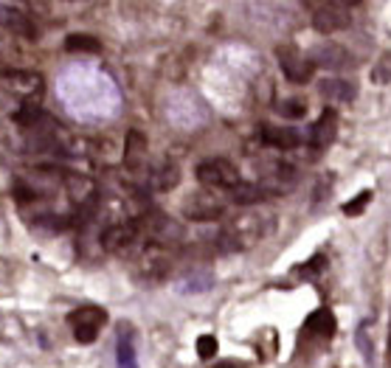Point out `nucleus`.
<instances>
[{"mask_svg":"<svg viewBox=\"0 0 391 368\" xmlns=\"http://www.w3.org/2000/svg\"><path fill=\"white\" fill-rule=\"evenodd\" d=\"M0 26L15 31V34H20V37H29V40L37 37V29L29 23V17L17 6H12V3H0Z\"/></svg>","mask_w":391,"mask_h":368,"instance_id":"obj_10","label":"nucleus"},{"mask_svg":"<svg viewBox=\"0 0 391 368\" xmlns=\"http://www.w3.org/2000/svg\"><path fill=\"white\" fill-rule=\"evenodd\" d=\"M198 354H200V360H212L217 354V337H212V335L198 337Z\"/></svg>","mask_w":391,"mask_h":368,"instance_id":"obj_26","label":"nucleus"},{"mask_svg":"<svg viewBox=\"0 0 391 368\" xmlns=\"http://www.w3.org/2000/svg\"><path fill=\"white\" fill-rule=\"evenodd\" d=\"M335 135H338V113L324 110L321 118L310 129V146L312 150H324V146H330L335 141Z\"/></svg>","mask_w":391,"mask_h":368,"instance_id":"obj_9","label":"nucleus"},{"mask_svg":"<svg viewBox=\"0 0 391 368\" xmlns=\"http://www.w3.org/2000/svg\"><path fill=\"white\" fill-rule=\"evenodd\" d=\"M144 155H147V138L141 135V132H129L127 135V152H124V161H127V166H138L141 161H144Z\"/></svg>","mask_w":391,"mask_h":368,"instance_id":"obj_15","label":"nucleus"},{"mask_svg":"<svg viewBox=\"0 0 391 368\" xmlns=\"http://www.w3.org/2000/svg\"><path fill=\"white\" fill-rule=\"evenodd\" d=\"M65 48L74 51V54H96V51H102V42L90 34H71L68 40H65Z\"/></svg>","mask_w":391,"mask_h":368,"instance_id":"obj_19","label":"nucleus"},{"mask_svg":"<svg viewBox=\"0 0 391 368\" xmlns=\"http://www.w3.org/2000/svg\"><path fill=\"white\" fill-rule=\"evenodd\" d=\"M0 85L17 96H37L42 88V77L34 70H0Z\"/></svg>","mask_w":391,"mask_h":368,"instance_id":"obj_4","label":"nucleus"},{"mask_svg":"<svg viewBox=\"0 0 391 368\" xmlns=\"http://www.w3.org/2000/svg\"><path fill=\"white\" fill-rule=\"evenodd\" d=\"M212 284H214V275L209 270H198V273L183 275L177 281V289L180 292H206V289H212Z\"/></svg>","mask_w":391,"mask_h":368,"instance_id":"obj_14","label":"nucleus"},{"mask_svg":"<svg viewBox=\"0 0 391 368\" xmlns=\"http://www.w3.org/2000/svg\"><path fill=\"white\" fill-rule=\"evenodd\" d=\"M312 59L321 62V65H327V67H338V65L349 62V54H346L344 48H335V45H324V48H315ZM315 62H312V65H315Z\"/></svg>","mask_w":391,"mask_h":368,"instance_id":"obj_18","label":"nucleus"},{"mask_svg":"<svg viewBox=\"0 0 391 368\" xmlns=\"http://www.w3.org/2000/svg\"><path fill=\"white\" fill-rule=\"evenodd\" d=\"M223 211H225V202L220 200V197H214V194H191L186 202H183V214L189 216V219H194V223H209V219H217V216H223Z\"/></svg>","mask_w":391,"mask_h":368,"instance_id":"obj_2","label":"nucleus"},{"mask_svg":"<svg viewBox=\"0 0 391 368\" xmlns=\"http://www.w3.org/2000/svg\"><path fill=\"white\" fill-rule=\"evenodd\" d=\"M177 180H180L177 169H175L172 163H166V166L155 169V175H152V189H158V191H169V189L177 186Z\"/></svg>","mask_w":391,"mask_h":368,"instance_id":"obj_20","label":"nucleus"},{"mask_svg":"<svg viewBox=\"0 0 391 368\" xmlns=\"http://www.w3.org/2000/svg\"><path fill=\"white\" fill-rule=\"evenodd\" d=\"M262 141L268 146H276V150H296L301 143V135L290 127H262Z\"/></svg>","mask_w":391,"mask_h":368,"instance_id":"obj_11","label":"nucleus"},{"mask_svg":"<svg viewBox=\"0 0 391 368\" xmlns=\"http://www.w3.org/2000/svg\"><path fill=\"white\" fill-rule=\"evenodd\" d=\"M71 323H74V329H79V326H85V329H102L107 323V312L99 310V307H82V310L71 312Z\"/></svg>","mask_w":391,"mask_h":368,"instance_id":"obj_12","label":"nucleus"},{"mask_svg":"<svg viewBox=\"0 0 391 368\" xmlns=\"http://www.w3.org/2000/svg\"><path fill=\"white\" fill-rule=\"evenodd\" d=\"M372 197H374L372 191H360L355 200L344 202V214H346V216H360V214H363V208L372 202Z\"/></svg>","mask_w":391,"mask_h":368,"instance_id":"obj_23","label":"nucleus"},{"mask_svg":"<svg viewBox=\"0 0 391 368\" xmlns=\"http://www.w3.org/2000/svg\"><path fill=\"white\" fill-rule=\"evenodd\" d=\"M388 362H391V337H388Z\"/></svg>","mask_w":391,"mask_h":368,"instance_id":"obj_30","label":"nucleus"},{"mask_svg":"<svg viewBox=\"0 0 391 368\" xmlns=\"http://www.w3.org/2000/svg\"><path fill=\"white\" fill-rule=\"evenodd\" d=\"M276 54H279V62H282L285 77H287L290 82L301 85V82H310V79H312L315 65H312V62H307V59H301V56H298V51H293V48H279Z\"/></svg>","mask_w":391,"mask_h":368,"instance_id":"obj_6","label":"nucleus"},{"mask_svg":"<svg viewBox=\"0 0 391 368\" xmlns=\"http://www.w3.org/2000/svg\"><path fill=\"white\" fill-rule=\"evenodd\" d=\"M12 56H15V48L6 40H0V62H9Z\"/></svg>","mask_w":391,"mask_h":368,"instance_id":"obj_28","label":"nucleus"},{"mask_svg":"<svg viewBox=\"0 0 391 368\" xmlns=\"http://www.w3.org/2000/svg\"><path fill=\"white\" fill-rule=\"evenodd\" d=\"M262 197H265V191L259 183H239V186L231 189V200L237 205H250V202H259Z\"/></svg>","mask_w":391,"mask_h":368,"instance_id":"obj_17","label":"nucleus"},{"mask_svg":"<svg viewBox=\"0 0 391 368\" xmlns=\"http://www.w3.org/2000/svg\"><path fill=\"white\" fill-rule=\"evenodd\" d=\"M42 118H45V115H42V110H40V107H34V104H26L23 110H17V113H15V124H20V127H26V129H29V127H34V124H37V121H42Z\"/></svg>","mask_w":391,"mask_h":368,"instance_id":"obj_22","label":"nucleus"},{"mask_svg":"<svg viewBox=\"0 0 391 368\" xmlns=\"http://www.w3.org/2000/svg\"><path fill=\"white\" fill-rule=\"evenodd\" d=\"M74 335H77V340H79V343H93V340L99 337V329H85V326H79Z\"/></svg>","mask_w":391,"mask_h":368,"instance_id":"obj_27","label":"nucleus"},{"mask_svg":"<svg viewBox=\"0 0 391 368\" xmlns=\"http://www.w3.org/2000/svg\"><path fill=\"white\" fill-rule=\"evenodd\" d=\"M372 82L374 85H388L391 82V51L380 54L377 65L372 67Z\"/></svg>","mask_w":391,"mask_h":368,"instance_id":"obj_21","label":"nucleus"},{"mask_svg":"<svg viewBox=\"0 0 391 368\" xmlns=\"http://www.w3.org/2000/svg\"><path fill=\"white\" fill-rule=\"evenodd\" d=\"M279 113H282L285 118H301V115L307 113V107H304L301 99H287V102L279 104Z\"/></svg>","mask_w":391,"mask_h":368,"instance_id":"obj_25","label":"nucleus"},{"mask_svg":"<svg viewBox=\"0 0 391 368\" xmlns=\"http://www.w3.org/2000/svg\"><path fill=\"white\" fill-rule=\"evenodd\" d=\"M138 267H141V273H144L147 278H163V275L169 273V267H172V256H169V250H166L163 245L152 242V245L141 253Z\"/></svg>","mask_w":391,"mask_h":368,"instance_id":"obj_8","label":"nucleus"},{"mask_svg":"<svg viewBox=\"0 0 391 368\" xmlns=\"http://www.w3.org/2000/svg\"><path fill=\"white\" fill-rule=\"evenodd\" d=\"M349 20L352 17H349V9L344 3H318L315 15H312V26L321 34H335V31L346 29Z\"/></svg>","mask_w":391,"mask_h":368,"instance_id":"obj_3","label":"nucleus"},{"mask_svg":"<svg viewBox=\"0 0 391 368\" xmlns=\"http://www.w3.org/2000/svg\"><path fill=\"white\" fill-rule=\"evenodd\" d=\"M115 360H118V368H138V360H136V346H133V337H129V332H127V329H121V332H118Z\"/></svg>","mask_w":391,"mask_h":368,"instance_id":"obj_13","label":"nucleus"},{"mask_svg":"<svg viewBox=\"0 0 391 368\" xmlns=\"http://www.w3.org/2000/svg\"><path fill=\"white\" fill-rule=\"evenodd\" d=\"M321 93L327 96V99H333V102H352V99L358 96L355 85H352V82H341V79L324 82V85H321Z\"/></svg>","mask_w":391,"mask_h":368,"instance_id":"obj_16","label":"nucleus"},{"mask_svg":"<svg viewBox=\"0 0 391 368\" xmlns=\"http://www.w3.org/2000/svg\"><path fill=\"white\" fill-rule=\"evenodd\" d=\"M324 267H327V259H324V256H312V259H310L307 264H301L296 273H298L301 278H315V275H318Z\"/></svg>","mask_w":391,"mask_h":368,"instance_id":"obj_24","label":"nucleus"},{"mask_svg":"<svg viewBox=\"0 0 391 368\" xmlns=\"http://www.w3.org/2000/svg\"><path fill=\"white\" fill-rule=\"evenodd\" d=\"M335 315L330 310H315L307 321H304V337L307 340H318V343H330L335 337Z\"/></svg>","mask_w":391,"mask_h":368,"instance_id":"obj_5","label":"nucleus"},{"mask_svg":"<svg viewBox=\"0 0 391 368\" xmlns=\"http://www.w3.org/2000/svg\"><path fill=\"white\" fill-rule=\"evenodd\" d=\"M198 180L203 186H209V189H228L231 191L234 186H239V172H237V166L231 161L212 158V161H203L198 166Z\"/></svg>","mask_w":391,"mask_h":368,"instance_id":"obj_1","label":"nucleus"},{"mask_svg":"<svg viewBox=\"0 0 391 368\" xmlns=\"http://www.w3.org/2000/svg\"><path fill=\"white\" fill-rule=\"evenodd\" d=\"M138 234H141L138 223H115L102 234V245H104V250L118 253V250H127L129 245H133L138 239Z\"/></svg>","mask_w":391,"mask_h":368,"instance_id":"obj_7","label":"nucleus"},{"mask_svg":"<svg viewBox=\"0 0 391 368\" xmlns=\"http://www.w3.org/2000/svg\"><path fill=\"white\" fill-rule=\"evenodd\" d=\"M214 368H242V365H239V362H231V360H228V362H220V365H214Z\"/></svg>","mask_w":391,"mask_h":368,"instance_id":"obj_29","label":"nucleus"}]
</instances>
